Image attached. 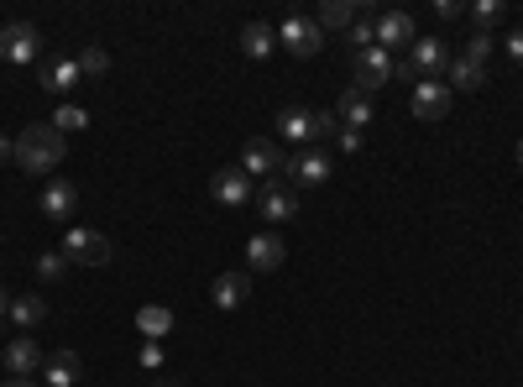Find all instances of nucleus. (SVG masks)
Segmentation results:
<instances>
[{
  "label": "nucleus",
  "instance_id": "3",
  "mask_svg": "<svg viewBox=\"0 0 523 387\" xmlns=\"http://www.w3.org/2000/svg\"><path fill=\"white\" fill-rule=\"evenodd\" d=\"M440 68H450V48L440 37H419L414 48H408V58L398 63V79H408V84H424V79H435Z\"/></svg>",
  "mask_w": 523,
  "mask_h": 387
},
{
  "label": "nucleus",
  "instance_id": "25",
  "mask_svg": "<svg viewBox=\"0 0 523 387\" xmlns=\"http://www.w3.org/2000/svg\"><path fill=\"white\" fill-rule=\"evenodd\" d=\"M487 84V63H471L466 53L450 58V89H482Z\"/></svg>",
  "mask_w": 523,
  "mask_h": 387
},
{
  "label": "nucleus",
  "instance_id": "30",
  "mask_svg": "<svg viewBox=\"0 0 523 387\" xmlns=\"http://www.w3.org/2000/svg\"><path fill=\"white\" fill-rule=\"evenodd\" d=\"M53 126H58V131L68 136V131H84V126H89V116H84V110H79V105H63V110H58V116H53Z\"/></svg>",
  "mask_w": 523,
  "mask_h": 387
},
{
  "label": "nucleus",
  "instance_id": "2",
  "mask_svg": "<svg viewBox=\"0 0 523 387\" xmlns=\"http://www.w3.org/2000/svg\"><path fill=\"white\" fill-rule=\"evenodd\" d=\"M278 136L283 142H299V147H314L320 136H340V121L325 116V110H304V105H288L278 116Z\"/></svg>",
  "mask_w": 523,
  "mask_h": 387
},
{
  "label": "nucleus",
  "instance_id": "18",
  "mask_svg": "<svg viewBox=\"0 0 523 387\" xmlns=\"http://www.w3.org/2000/svg\"><path fill=\"white\" fill-rule=\"evenodd\" d=\"M37 79H42V89H48V95H68V89H79V84H84V74H79V63H74V58H53V63H42V68H37Z\"/></svg>",
  "mask_w": 523,
  "mask_h": 387
},
{
  "label": "nucleus",
  "instance_id": "8",
  "mask_svg": "<svg viewBox=\"0 0 523 387\" xmlns=\"http://www.w3.org/2000/svg\"><path fill=\"white\" fill-rule=\"evenodd\" d=\"M388 79H398V63L393 53H382V48H367V53H356V89L361 95H377Z\"/></svg>",
  "mask_w": 523,
  "mask_h": 387
},
{
  "label": "nucleus",
  "instance_id": "37",
  "mask_svg": "<svg viewBox=\"0 0 523 387\" xmlns=\"http://www.w3.org/2000/svg\"><path fill=\"white\" fill-rule=\"evenodd\" d=\"M6 387H37V382H32V377H11Z\"/></svg>",
  "mask_w": 523,
  "mask_h": 387
},
{
  "label": "nucleus",
  "instance_id": "4",
  "mask_svg": "<svg viewBox=\"0 0 523 387\" xmlns=\"http://www.w3.org/2000/svg\"><path fill=\"white\" fill-rule=\"evenodd\" d=\"M283 168H288V189H320V184H330V173H335L330 152H320V147H299Z\"/></svg>",
  "mask_w": 523,
  "mask_h": 387
},
{
  "label": "nucleus",
  "instance_id": "9",
  "mask_svg": "<svg viewBox=\"0 0 523 387\" xmlns=\"http://www.w3.org/2000/svg\"><path fill=\"white\" fill-rule=\"evenodd\" d=\"M372 32H377V48H382V53L414 48V42H419V27H414V16H408V11H382V16L372 21Z\"/></svg>",
  "mask_w": 523,
  "mask_h": 387
},
{
  "label": "nucleus",
  "instance_id": "19",
  "mask_svg": "<svg viewBox=\"0 0 523 387\" xmlns=\"http://www.w3.org/2000/svg\"><path fill=\"white\" fill-rule=\"evenodd\" d=\"M335 121L346 126V131H361V126H372V95H361V89L351 84L346 95H340V105H335Z\"/></svg>",
  "mask_w": 523,
  "mask_h": 387
},
{
  "label": "nucleus",
  "instance_id": "34",
  "mask_svg": "<svg viewBox=\"0 0 523 387\" xmlns=\"http://www.w3.org/2000/svg\"><path fill=\"white\" fill-rule=\"evenodd\" d=\"M497 42L508 48V58H513V63H523V32H508V37H497Z\"/></svg>",
  "mask_w": 523,
  "mask_h": 387
},
{
  "label": "nucleus",
  "instance_id": "1",
  "mask_svg": "<svg viewBox=\"0 0 523 387\" xmlns=\"http://www.w3.org/2000/svg\"><path fill=\"white\" fill-rule=\"evenodd\" d=\"M63 152H68V136H63L53 121L27 126V131L16 136V168L32 173V178H48V173L63 163Z\"/></svg>",
  "mask_w": 523,
  "mask_h": 387
},
{
  "label": "nucleus",
  "instance_id": "32",
  "mask_svg": "<svg viewBox=\"0 0 523 387\" xmlns=\"http://www.w3.org/2000/svg\"><path fill=\"white\" fill-rule=\"evenodd\" d=\"M335 147H340V152H361V131H346V126H340Z\"/></svg>",
  "mask_w": 523,
  "mask_h": 387
},
{
  "label": "nucleus",
  "instance_id": "24",
  "mask_svg": "<svg viewBox=\"0 0 523 387\" xmlns=\"http://www.w3.org/2000/svg\"><path fill=\"white\" fill-rule=\"evenodd\" d=\"M272 42H278V37H272L267 21H246V27H241V53H246V58H267Z\"/></svg>",
  "mask_w": 523,
  "mask_h": 387
},
{
  "label": "nucleus",
  "instance_id": "33",
  "mask_svg": "<svg viewBox=\"0 0 523 387\" xmlns=\"http://www.w3.org/2000/svg\"><path fill=\"white\" fill-rule=\"evenodd\" d=\"M142 367H147V372L163 367V346H157V340H147V346H142Z\"/></svg>",
  "mask_w": 523,
  "mask_h": 387
},
{
  "label": "nucleus",
  "instance_id": "29",
  "mask_svg": "<svg viewBox=\"0 0 523 387\" xmlns=\"http://www.w3.org/2000/svg\"><path fill=\"white\" fill-rule=\"evenodd\" d=\"M346 42H351V48H356V53H367V48H377V32H372V21H367V16H361V21H356V27L346 32Z\"/></svg>",
  "mask_w": 523,
  "mask_h": 387
},
{
  "label": "nucleus",
  "instance_id": "12",
  "mask_svg": "<svg viewBox=\"0 0 523 387\" xmlns=\"http://www.w3.org/2000/svg\"><path fill=\"white\" fill-rule=\"evenodd\" d=\"M278 168H283L278 142H267V136H252V142L241 147V173H246V178H262V184H267V178L278 173Z\"/></svg>",
  "mask_w": 523,
  "mask_h": 387
},
{
  "label": "nucleus",
  "instance_id": "39",
  "mask_svg": "<svg viewBox=\"0 0 523 387\" xmlns=\"http://www.w3.org/2000/svg\"><path fill=\"white\" fill-rule=\"evenodd\" d=\"M518 168H523V136H518Z\"/></svg>",
  "mask_w": 523,
  "mask_h": 387
},
{
  "label": "nucleus",
  "instance_id": "17",
  "mask_svg": "<svg viewBox=\"0 0 523 387\" xmlns=\"http://www.w3.org/2000/svg\"><path fill=\"white\" fill-rule=\"evenodd\" d=\"M210 299H215V309H241L246 299H252V272H220Z\"/></svg>",
  "mask_w": 523,
  "mask_h": 387
},
{
  "label": "nucleus",
  "instance_id": "31",
  "mask_svg": "<svg viewBox=\"0 0 523 387\" xmlns=\"http://www.w3.org/2000/svg\"><path fill=\"white\" fill-rule=\"evenodd\" d=\"M492 48H497V37H487V32H476V37L466 42V58H471V63H487V58H492Z\"/></svg>",
  "mask_w": 523,
  "mask_h": 387
},
{
  "label": "nucleus",
  "instance_id": "38",
  "mask_svg": "<svg viewBox=\"0 0 523 387\" xmlns=\"http://www.w3.org/2000/svg\"><path fill=\"white\" fill-rule=\"evenodd\" d=\"M152 387H184V382H168V377H163V382H152Z\"/></svg>",
  "mask_w": 523,
  "mask_h": 387
},
{
  "label": "nucleus",
  "instance_id": "7",
  "mask_svg": "<svg viewBox=\"0 0 523 387\" xmlns=\"http://www.w3.org/2000/svg\"><path fill=\"white\" fill-rule=\"evenodd\" d=\"M252 199H257L262 220H272V225H283V220L299 215V189H288V178H283V184H278V178H267Z\"/></svg>",
  "mask_w": 523,
  "mask_h": 387
},
{
  "label": "nucleus",
  "instance_id": "6",
  "mask_svg": "<svg viewBox=\"0 0 523 387\" xmlns=\"http://www.w3.org/2000/svg\"><path fill=\"white\" fill-rule=\"evenodd\" d=\"M58 252H63L68 262H79V267H105V262H110V236L84 231V225H79V231H68V236H63Z\"/></svg>",
  "mask_w": 523,
  "mask_h": 387
},
{
  "label": "nucleus",
  "instance_id": "10",
  "mask_svg": "<svg viewBox=\"0 0 523 387\" xmlns=\"http://www.w3.org/2000/svg\"><path fill=\"white\" fill-rule=\"evenodd\" d=\"M283 48L293 58H314L325 48V27H320V21H309V16H288L283 21Z\"/></svg>",
  "mask_w": 523,
  "mask_h": 387
},
{
  "label": "nucleus",
  "instance_id": "14",
  "mask_svg": "<svg viewBox=\"0 0 523 387\" xmlns=\"http://www.w3.org/2000/svg\"><path fill=\"white\" fill-rule=\"evenodd\" d=\"M288 257V246L283 236H272V231H257L252 241H246V272H278Z\"/></svg>",
  "mask_w": 523,
  "mask_h": 387
},
{
  "label": "nucleus",
  "instance_id": "22",
  "mask_svg": "<svg viewBox=\"0 0 523 387\" xmlns=\"http://www.w3.org/2000/svg\"><path fill=\"white\" fill-rule=\"evenodd\" d=\"M314 21H320V27H335V32H351L361 21V6H356V0H325Z\"/></svg>",
  "mask_w": 523,
  "mask_h": 387
},
{
  "label": "nucleus",
  "instance_id": "13",
  "mask_svg": "<svg viewBox=\"0 0 523 387\" xmlns=\"http://www.w3.org/2000/svg\"><path fill=\"white\" fill-rule=\"evenodd\" d=\"M0 361H6V372H11V377H37L48 356H42V346H37L32 335H16L11 346H0Z\"/></svg>",
  "mask_w": 523,
  "mask_h": 387
},
{
  "label": "nucleus",
  "instance_id": "11",
  "mask_svg": "<svg viewBox=\"0 0 523 387\" xmlns=\"http://www.w3.org/2000/svg\"><path fill=\"white\" fill-rule=\"evenodd\" d=\"M210 194H215V204H225V210H246V204H252V178L241 173V163L236 168H220L210 178Z\"/></svg>",
  "mask_w": 523,
  "mask_h": 387
},
{
  "label": "nucleus",
  "instance_id": "36",
  "mask_svg": "<svg viewBox=\"0 0 523 387\" xmlns=\"http://www.w3.org/2000/svg\"><path fill=\"white\" fill-rule=\"evenodd\" d=\"M0 314H11V293H6V283H0Z\"/></svg>",
  "mask_w": 523,
  "mask_h": 387
},
{
  "label": "nucleus",
  "instance_id": "16",
  "mask_svg": "<svg viewBox=\"0 0 523 387\" xmlns=\"http://www.w3.org/2000/svg\"><path fill=\"white\" fill-rule=\"evenodd\" d=\"M79 210V184H68V178H48V189H42V215L48 220H68Z\"/></svg>",
  "mask_w": 523,
  "mask_h": 387
},
{
  "label": "nucleus",
  "instance_id": "15",
  "mask_svg": "<svg viewBox=\"0 0 523 387\" xmlns=\"http://www.w3.org/2000/svg\"><path fill=\"white\" fill-rule=\"evenodd\" d=\"M414 116L419 121H445L450 116V84H440V79H424V84H414Z\"/></svg>",
  "mask_w": 523,
  "mask_h": 387
},
{
  "label": "nucleus",
  "instance_id": "5",
  "mask_svg": "<svg viewBox=\"0 0 523 387\" xmlns=\"http://www.w3.org/2000/svg\"><path fill=\"white\" fill-rule=\"evenodd\" d=\"M0 58L6 63H37L42 58V32L32 21H11V27H0Z\"/></svg>",
  "mask_w": 523,
  "mask_h": 387
},
{
  "label": "nucleus",
  "instance_id": "27",
  "mask_svg": "<svg viewBox=\"0 0 523 387\" xmlns=\"http://www.w3.org/2000/svg\"><path fill=\"white\" fill-rule=\"evenodd\" d=\"M74 63H79V74H84V79H100L105 68H110V53H105V48H84Z\"/></svg>",
  "mask_w": 523,
  "mask_h": 387
},
{
  "label": "nucleus",
  "instance_id": "23",
  "mask_svg": "<svg viewBox=\"0 0 523 387\" xmlns=\"http://www.w3.org/2000/svg\"><path fill=\"white\" fill-rule=\"evenodd\" d=\"M42 320H48V304H42L37 293H21V299H11V325L16 330H37Z\"/></svg>",
  "mask_w": 523,
  "mask_h": 387
},
{
  "label": "nucleus",
  "instance_id": "20",
  "mask_svg": "<svg viewBox=\"0 0 523 387\" xmlns=\"http://www.w3.org/2000/svg\"><path fill=\"white\" fill-rule=\"evenodd\" d=\"M136 335H147V340H157V346H163V335H173V309L142 304V309H136Z\"/></svg>",
  "mask_w": 523,
  "mask_h": 387
},
{
  "label": "nucleus",
  "instance_id": "26",
  "mask_svg": "<svg viewBox=\"0 0 523 387\" xmlns=\"http://www.w3.org/2000/svg\"><path fill=\"white\" fill-rule=\"evenodd\" d=\"M68 267H74V262H68L63 252H42V257H37V278H42V283H58Z\"/></svg>",
  "mask_w": 523,
  "mask_h": 387
},
{
  "label": "nucleus",
  "instance_id": "28",
  "mask_svg": "<svg viewBox=\"0 0 523 387\" xmlns=\"http://www.w3.org/2000/svg\"><path fill=\"white\" fill-rule=\"evenodd\" d=\"M471 21H476V27H482V32L492 37V27L503 21V6H497V0H476V6H471Z\"/></svg>",
  "mask_w": 523,
  "mask_h": 387
},
{
  "label": "nucleus",
  "instance_id": "35",
  "mask_svg": "<svg viewBox=\"0 0 523 387\" xmlns=\"http://www.w3.org/2000/svg\"><path fill=\"white\" fill-rule=\"evenodd\" d=\"M11 157H16V142H11V136H0V163H11Z\"/></svg>",
  "mask_w": 523,
  "mask_h": 387
},
{
  "label": "nucleus",
  "instance_id": "21",
  "mask_svg": "<svg viewBox=\"0 0 523 387\" xmlns=\"http://www.w3.org/2000/svg\"><path fill=\"white\" fill-rule=\"evenodd\" d=\"M79 356L74 351H58V356H48V361H42V382H48V387H74L79 382Z\"/></svg>",
  "mask_w": 523,
  "mask_h": 387
}]
</instances>
